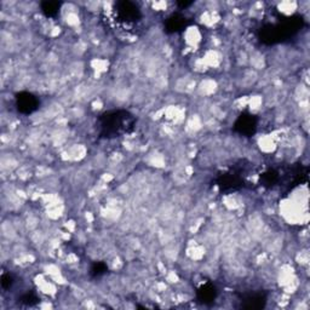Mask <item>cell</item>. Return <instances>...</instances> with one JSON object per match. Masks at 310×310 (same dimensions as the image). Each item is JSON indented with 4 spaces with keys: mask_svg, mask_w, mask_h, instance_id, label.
Segmentation results:
<instances>
[{
    "mask_svg": "<svg viewBox=\"0 0 310 310\" xmlns=\"http://www.w3.org/2000/svg\"><path fill=\"white\" fill-rule=\"evenodd\" d=\"M61 9V2L57 1H44L41 2V11L48 17H54L58 14Z\"/></svg>",
    "mask_w": 310,
    "mask_h": 310,
    "instance_id": "obj_6",
    "label": "cell"
},
{
    "mask_svg": "<svg viewBox=\"0 0 310 310\" xmlns=\"http://www.w3.org/2000/svg\"><path fill=\"white\" fill-rule=\"evenodd\" d=\"M216 296H217V291H216L215 286L212 284H205L198 290V298L202 302V303H210V302L215 301Z\"/></svg>",
    "mask_w": 310,
    "mask_h": 310,
    "instance_id": "obj_5",
    "label": "cell"
},
{
    "mask_svg": "<svg viewBox=\"0 0 310 310\" xmlns=\"http://www.w3.org/2000/svg\"><path fill=\"white\" fill-rule=\"evenodd\" d=\"M136 119L126 110H114L103 114L98 120L101 136L115 138L128 133L133 128Z\"/></svg>",
    "mask_w": 310,
    "mask_h": 310,
    "instance_id": "obj_1",
    "label": "cell"
},
{
    "mask_svg": "<svg viewBox=\"0 0 310 310\" xmlns=\"http://www.w3.org/2000/svg\"><path fill=\"white\" fill-rule=\"evenodd\" d=\"M166 26H167L168 31L177 32L185 26V18L183 16H180V15H175L171 18H168Z\"/></svg>",
    "mask_w": 310,
    "mask_h": 310,
    "instance_id": "obj_7",
    "label": "cell"
},
{
    "mask_svg": "<svg viewBox=\"0 0 310 310\" xmlns=\"http://www.w3.org/2000/svg\"><path fill=\"white\" fill-rule=\"evenodd\" d=\"M104 272H106V265L104 264H96L95 268L92 269V273L96 275V276L103 274Z\"/></svg>",
    "mask_w": 310,
    "mask_h": 310,
    "instance_id": "obj_9",
    "label": "cell"
},
{
    "mask_svg": "<svg viewBox=\"0 0 310 310\" xmlns=\"http://www.w3.org/2000/svg\"><path fill=\"white\" fill-rule=\"evenodd\" d=\"M143 15L140 7L132 1H118L114 5L113 21L118 31L126 34H133L137 32Z\"/></svg>",
    "mask_w": 310,
    "mask_h": 310,
    "instance_id": "obj_2",
    "label": "cell"
},
{
    "mask_svg": "<svg viewBox=\"0 0 310 310\" xmlns=\"http://www.w3.org/2000/svg\"><path fill=\"white\" fill-rule=\"evenodd\" d=\"M257 123L255 120V116L254 115H241L237 121L235 123V128L237 131H239L240 133L242 135H246L250 136L255 132L257 128Z\"/></svg>",
    "mask_w": 310,
    "mask_h": 310,
    "instance_id": "obj_4",
    "label": "cell"
},
{
    "mask_svg": "<svg viewBox=\"0 0 310 310\" xmlns=\"http://www.w3.org/2000/svg\"><path fill=\"white\" fill-rule=\"evenodd\" d=\"M11 285H12L11 275L4 273V274L1 275V287L4 290H9L10 287H11Z\"/></svg>",
    "mask_w": 310,
    "mask_h": 310,
    "instance_id": "obj_8",
    "label": "cell"
},
{
    "mask_svg": "<svg viewBox=\"0 0 310 310\" xmlns=\"http://www.w3.org/2000/svg\"><path fill=\"white\" fill-rule=\"evenodd\" d=\"M17 110L22 114H32L39 108V100L31 92H19L16 96Z\"/></svg>",
    "mask_w": 310,
    "mask_h": 310,
    "instance_id": "obj_3",
    "label": "cell"
}]
</instances>
